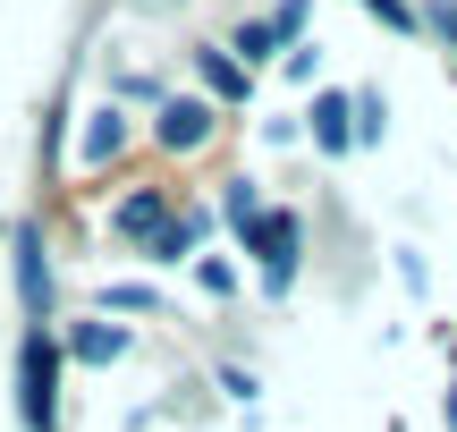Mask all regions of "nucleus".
Returning a JSON list of instances; mask_svg holds the SVG:
<instances>
[{"instance_id":"f257e3e1","label":"nucleus","mask_w":457,"mask_h":432,"mask_svg":"<svg viewBox=\"0 0 457 432\" xmlns=\"http://www.w3.org/2000/svg\"><path fill=\"white\" fill-rule=\"evenodd\" d=\"M17 399H26L34 432H51V416H60V348H51V331L17 339Z\"/></svg>"},{"instance_id":"f03ea898","label":"nucleus","mask_w":457,"mask_h":432,"mask_svg":"<svg viewBox=\"0 0 457 432\" xmlns=\"http://www.w3.org/2000/svg\"><path fill=\"white\" fill-rule=\"evenodd\" d=\"M245 246H254V263H262V280H271V297L296 280V254H305V220L279 204V212H262L254 229H245Z\"/></svg>"},{"instance_id":"7ed1b4c3","label":"nucleus","mask_w":457,"mask_h":432,"mask_svg":"<svg viewBox=\"0 0 457 432\" xmlns=\"http://www.w3.org/2000/svg\"><path fill=\"white\" fill-rule=\"evenodd\" d=\"M212 102H162V111H153V145L162 153H204L212 145Z\"/></svg>"},{"instance_id":"20e7f679","label":"nucleus","mask_w":457,"mask_h":432,"mask_svg":"<svg viewBox=\"0 0 457 432\" xmlns=\"http://www.w3.org/2000/svg\"><path fill=\"white\" fill-rule=\"evenodd\" d=\"M17 297H26V322L51 314V263H43V229L17 220Z\"/></svg>"},{"instance_id":"39448f33","label":"nucleus","mask_w":457,"mask_h":432,"mask_svg":"<svg viewBox=\"0 0 457 432\" xmlns=\"http://www.w3.org/2000/svg\"><path fill=\"white\" fill-rule=\"evenodd\" d=\"M170 220H179V212H170V195H162V187H136V195L119 204V237H128V246H153Z\"/></svg>"},{"instance_id":"423d86ee","label":"nucleus","mask_w":457,"mask_h":432,"mask_svg":"<svg viewBox=\"0 0 457 432\" xmlns=\"http://www.w3.org/2000/svg\"><path fill=\"white\" fill-rule=\"evenodd\" d=\"M195 77H204V94H212V102H245V94H254V68H245L237 51H212V43L195 51Z\"/></svg>"},{"instance_id":"0eeeda50","label":"nucleus","mask_w":457,"mask_h":432,"mask_svg":"<svg viewBox=\"0 0 457 432\" xmlns=\"http://www.w3.org/2000/svg\"><path fill=\"white\" fill-rule=\"evenodd\" d=\"M128 136H136V119H128V111H119V102H111V111H94V128H85L77 162H85V170H111L119 153H128Z\"/></svg>"},{"instance_id":"6e6552de","label":"nucleus","mask_w":457,"mask_h":432,"mask_svg":"<svg viewBox=\"0 0 457 432\" xmlns=\"http://www.w3.org/2000/svg\"><path fill=\"white\" fill-rule=\"evenodd\" d=\"M305 119H313L305 136H313L322 153H347V145H356V102H347V94H313V111H305Z\"/></svg>"},{"instance_id":"1a4fd4ad","label":"nucleus","mask_w":457,"mask_h":432,"mask_svg":"<svg viewBox=\"0 0 457 432\" xmlns=\"http://www.w3.org/2000/svg\"><path fill=\"white\" fill-rule=\"evenodd\" d=\"M68 356H77V365H119V356H128V331H119V322H77V331H68Z\"/></svg>"},{"instance_id":"9d476101","label":"nucleus","mask_w":457,"mask_h":432,"mask_svg":"<svg viewBox=\"0 0 457 432\" xmlns=\"http://www.w3.org/2000/svg\"><path fill=\"white\" fill-rule=\"evenodd\" d=\"M228 51H237L245 68H262V60H279V34H271V17H245V26L228 34Z\"/></svg>"},{"instance_id":"9b49d317","label":"nucleus","mask_w":457,"mask_h":432,"mask_svg":"<svg viewBox=\"0 0 457 432\" xmlns=\"http://www.w3.org/2000/svg\"><path fill=\"white\" fill-rule=\"evenodd\" d=\"M195 237H204V220H195V212H179V220H170V229H162V237L145 246V263H179V254L195 246Z\"/></svg>"},{"instance_id":"f8f14e48","label":"nucleus","mask_w":457,"mask_h":432,"mask_svg":"<svg viewBox=\"0 0 457 432\" xmlns=\"http://www.w3.org/2000/svg\"><path fill=\"white\" fill-rule=\"evenodd\" d=\"M102 305H111V314H162V297H153L145 280H119V288H102Z\"/></svg>"},{"instance_id":"ddd939ff","label":"nucleus","mask_w":457,"mask_h":432,"mask_svg":"<svg viewBox=\"0 0 457 432\" xmlns=\"http://www.w3.org/2000/svg\"><path fill=\"white\" fill-rule=\"evenodd\" d=\"M220 212H228V229H254V220H262V195H254V187H228V195H220Z\"/></svg>"},{"instance_id":"4468645a","label":"nucleus","mask_w":457,"mask_h":432,"mask_svg":"<svg viewBox=\"0 0 457 432\" xmlns=\"http://www.w3.org/2000/svg\"><path fill=\"white\" fill-rule=\"evenodd\" d=\"M119 94H128V102H153V111H162V77H153V68H119Z\"/></svg>"},{"instance_id":"2eb2a0df","label":"nucleus","mask_w":457,"mask_h":432,"mask_svg":"<svg viewBox=\"0 0 457 432\" xmlns=\"http://www.w3.org/2000/svg\"><path fill=\"white\" fill-rule=\"evenodd\" d=\"M305 9H313V0H279V9H271V34L288 51H296V34H305Z\"/></svg>"},{"instance_id":"dca6fc26","label":"nucleus","mask_w":457,"mask_h":432,"mask_svg":"<svg viewBox=\"0 0 457 432\" xmlns=\"http://www.w3.org/2000/svg\"><path fill=\"white\" fill-rule=\"evenodd\" d=\"M279 68H288L296 85H313V77H322V51H313V43H296V51H279Z\"/></svg>"},{"instance_id":"f3484780","label":"nucleus","mask_w":457,"mask_h":432,"mask_svg":"<svg viewBox=\"0 0 457 432\" xmlns=\"http://www.w3.org/2000/svg\"><path fill=\"white\" fill-rule=\"evenodd\" d=\"M356 9H373L390 34H415V9H407V0H356Z\"/></svg>"},{"instance_id":"a211bd4d","label":"nucleus","mask_w":457,"mask_h":432,"mask_svg":"<svg viewBox=\"0 0 457 432\" xmlns=\"http://www.w3.org/2000/svg\"><path fill=\"white\" fill-rule=\"evenodd\" d=\"M449 432H457V390H449Z\"/></svg>"}]
</instances>
